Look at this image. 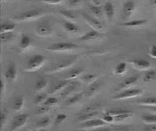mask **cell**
Listing matches in <instances>:
<instances>
[{"instance_id":"f907efd6","label":"cell","mask_w":156,"mask_h":131,"mask_svg":"<svg viewBox=\"0 0 156 131\" xmlns=\"http://www.w3.org/2000/svg\"><path fill=\"white\" fill-rule=\"evenodd\" d=\"M46 4H49V5H56V4H60L61 3V1H55V2H53V1H48V2H45Z\"/></svg>"},{"instance_id":"44dd1931","label":"cell","mask_w":156,"mask_h":131,"mask_svg":"<svg viewBox=\"0 0 156 131\" xmlns=\"http://www.w3.org/2000/svg\"><path fill=\"white\" fill-rule=\"evenodd\" d=\"M99 36H100V33H99L98 31H96V30H91L88 33H85L80 40L82 41H92V40H94V39L98 38Z\"/></svg>"},{"instance_id":"9a60e30c","label":"cell","mask_w":156,"mask_h":131,"mask_svg":"<svg viewBox=\"0 0 156 131\" xmlns=\"http://www.w3.org/2000/svg\"><path fill=\"white\" fill-rule=\"evenodd\" d=\"M69 80H60L58 82L55 83V84L50 88V90L49 91V93H56L57 91H62L64 88L67 87V84H69Z\"/></svg>"},{"instance_id":"74e56055","label":"cell","mask_w":156,"mask_h":131,"mask_svg":"<svg viewBox=\"0 0 156 131\" xmlns=\"http://www.w3.org/2000/svg\"><path fill=\"white\" fill-rule=\"evenodd\" d=\"M13 33H1L0 35V40L2 42H7V41H11L12 38H13Z\"/></svg>"},{"instance_id":"db71d44e","label":"cell","mask_w":156,"mask_h":131,"mask_svg":"<svg viewBox=\"0 0 156 131\" xmlns=\"http://www.w3.org/2000/svg\"><path fill=\"white\" fill-rule=\"evenodd\" d=\"M150 3H151L152 5H156V1H151Z\"/></svg>"},{"instance_id":"f5cc1de1","label":"cell","mask_w":156,"mask_h":131,"mask_svg":"<svg viewBox=\"0 0 156 131\" xmlns=\"http://www.w3.org/2000/svg\"><path fill=\"white\" fill-rule=\"evenodd\" d=\"M94 131H111L110 129H96V130H94Z\"/></svg>"},{"instance_id":"ee69618b","label":"cell","mask_w":156,"mask_h":131,"mask_svg":"<svg viewBox=\"0 0 156 131\" xmlns=\"http://www.w3.org/2000/svg\"><path fill=\"white\" fill-rule=\"evenodd\" d=\"M50 110V107H45V106H40L36 109V114H46Z\"/></svg>"},{"instance_id":"52a82bcc","label":"cell","mask_w":156,"mask_h":131,"mask_svg":"<svg viewBox=\"0 0 156 131\" xmlns=\"http://www.w3.org/2000/svg\"><path fill=\"white\" fill-rule=\"evenodd\" d=\"M36 32L41 37H47L52 33V27L48 22H42L37 26Z\"/></svg>"},{"instance_id":"f6af8a7d","label":"cell","mask_w":156,"mask_h":131,"mask_svg":"<svg viewBox=\"0 0 156 131\" xmlns=\"http://www.w3.org/2000/svg\"><path fill=\"white\" fill-rule=\"evenodd\" d=\"M148 54L152 58H156V45H153L151 47Z\"/></svg>"},{"instance_id":"7c38bea8","label":"cell","mask_w":156,"mask_h":131,"mask_svg":"<svg viewBox=\"0 0 156 131\" xmlns=\"http://www.w3.org/2000/svg\"><path fill=\"white\" fill-rule=\"evenodd\" d=\"M103 11H104V13L108 19V21H111L114 18V14H115V8H114L113 3L106 2L103 6Z\"/></svg>"},{"instance_id":"ffe728a7","label":"cell","mask_w":156,"mask_h":131,"mask_svg":"<svg viewBox=\"0 0 156 131\" xmlns=\"http://www.w3.org/2000/svg\"><path fill=\"white\" fill-rule=\"evenodd\" d=\"M31 42H32L31 38L29 36H27V34L23 33L20 37V48L21 49H27L30 47Z\"/></svg>"},{"instance_id":"6da1fadb","label":"cell","mask_w":156,"mask_h":131,"mask_svg":"<svg viewBox=\"0 0 156 131\" xmlns=\"http://www.w3.org/2000/svg\"><path fill=\"white\" fill-rule=\"evenodd\" d=\"M45 62V58L42 55H34L27 61L26 71L29 72H33L37 71Z\"/></svg>"},{"instance_id":"11a10c76","label":"cell","mask_w":156,"mask_h":131,"mask_svg":"<svg viewBox=\"0 0 156 131\" xmlns=\"http://www.w3.org/2000/svg\"><path fill=\"white\" fill-rule=\"evenodd\" d=\"M29 131H45L44 129H34V130H29Z\"/></svg>"},{"instance_id":"836d02e7","label":"cell","mask_w":156,"mask_h":131,"mask_svg":"<svg viewBox=\"0 0 156 131\" xmlns=\"http://www.w3.org/2000/svg\"><path fill=\"white\" fill-rule=\"evenodd\" d=\"M49 122H50V118L48 116H44L36 122V126L39 128H44V127H47Z\"/></svg>"},{"instance_id":"f546056e","label":"cell","mask_w":156,"mask_h":131,"mask_svg":"<svg viewBox=\"0 0 156 131\" xmlns=\"http://www.w3.org/2000/svg\"><path fill=\"white\" fill-rule=\"evenodd\" d=\"M47 84H48V80L45 79V78H41L39 81L36 82L35 85H34V90L36 91H39L43 90L47 86Z\"/></svg>"},{"instance_id":"4316f807","label":"cell","mask_w":156,"mask_h":131,"mask_svg":"<svg viewBox=\"0 0 156 131\" xmlns=\"http://www.w3.org/2000/svg\"><path fill=\"white\" fill-rule=\"evenodd\" d=\"M58 102H59V98H56V97H48L47 99L42 103V106L51 107L55 106V105H57Z\"/></svg>"},{"instance_id":"7bdbcfd3","label":"cell","mask_w":156,"mask_h":131,"mask_svg":"<svg viewBox=\"0 0 156 131\" xmlns=\"http://www.w3.org/2000/svg\"><path fill=\"white\" fill-rule=\"evenodd\" d=\"M103 122H105L106 123H113L115 122V118L112 116V115H108V114H105V115H103L102 116V119H101Z\"/></svg>"},{"instance_id":"b9f144b4","label":"cell","mask_w":156,"mask_h":131,"mask_svg":"<svg viewBox=\"0 0 156 131\" xmlns=\"http://www.w3.org/2000/svg\"><path fill=\"white\" fill-rule=\"evenodd\" d=\"M131 116H132V112L131 113H128V114H124V115L115 116L114 118H115V122H122V121H124V120L130 118Z\"/></svg>"},{"instance_id":"7402d4cb","label":"cell","mask_w":156,"mask_h":131,"mask_svg":"<svg viewBox=\"0 0 156 131\" xmlns=\"http://www.w3.org/2000/svg\"><path fill=\"white\" fill-rule=\"evenodd\" d=\"M24 103H25V97L24 96H20L14 99L13 103H12V108L14 111L16 112H19L20 111L23 107H24Z\"/></svg>"},{"instance_id":"603a6c76","label":"cell","mask_w":156,"mask_h":131,"mask_svg":"<svg viewBox=\"0 0 156 131\" xmlns=\"http://www.w3.org/2000/svg\"><path fill=\"white\" fill-rule=\"evenodd\" d=\"M77 87H78V83H72L70 85H68L66 89L62 91L60 97H61V98H67L73 91H74L77 89Z\"/></svg>"},{"instance_id":"3957f363","label":"cell","mask_w":156,"mask_h":131,"mask_svg":"<svg viewBox=\"0 0 156 131\" xmlns=\"http://www.w3.org/2000/svg\"><path fill=\"white\" fill-rule=\"evenodd\" d=\"M78 47H79L78 44L73 43V42H58L49 46L48 49L54 52H62V51L73 50V49H77Z\"/></svg>"},{"instance_id":"484cf974","label":"cell","mask_w":156,"mask_h":131,"mask_svg":"<svg viewBox=\"0 0 156 131\" xmlns=\"http://www.w3.org/2000/svg\"><path fill=\"white\" fill-rule=\"evenodd\" d=\"M89 12H90V13L94 14V17L96 19H99L101 16V13H102V10L101 8V6L92 5H89Z\"/></svg>"},{"instance_id":"1f68e13d","label":"cell","mask_w":156,"mask_h":131,"mask_svg":"<svg viewBox=\"0 0 156 131\" xmlns=\"http://www.w3.org/2000/svg\"><path fill=\"white\" fill-rule=\"evenodd\" d=\"M100 88V84L98 82H94L93 84H91L88 87V89L87 90V96H91L93 95L94 92H96L98 89Z\"/></svg>"},{"instance_id":"d590c367","label":"cell","mask_w":156,"mask_h":131,"mask_svg":"<svg viewBox=\"0 0 156 131\" xmlns=\"http://www.w3.org/2000/svg\"><path fill=\"white\" fill-rule=\"evenodd\" d=\"M128 113H131V112L128 111V110H124V109H115V110H110V111H108L107 112V114L112 115L113 117H115V116H118V115H124V114H128Z\"/></svg>"},{"instance_id":"d6a6232c","label":"cell","mask_w":156,"mask_h":131,"mask_svg":"<svg viewBox=\"0 0 156 131\" xmlns=\"http://www.w3.org/2000/svg\"><path fill=\"white\" fill-rule=\"evenodd\" d=\"M60 14L62 15L63 17H65L66 19V20H68V19H71V20H74V19H77V16L73 13L72 12H70V11H66V10H61L60 12Z\"/></svg>"},{"instance_id":"e575fe53","label":"cell","mask_w":156,"mask_h":131,"mask_svg":"<svg viewBox=\"0 0 156 131\" xmlns=\"http://www.w3.org/2000/svg\"><path fill=\"white\" fill-rule=\"evenodd\" d=\"M83 97V93H78L76 95H74L73 97H71L70 98L67 99L66 101V104L67 105H73V104H75L77 102H79Z\"/></svg>"},{"instance_id":"4fadbf2b","label":"cell","mask_w":156,"mask_h":131,"mask_svg":"<svg viewBox=\"0 0 156 131\" xmlns=\"http://www.w3.org/2000/svg\"><path fill=\"white\" fill-rule=\"evenodd\" d=\"M75 59H69V60H66V61H63L61 63H58V64H56V66L50 71H64L67 68H69L70 66L72 65L74 63Z\"/></svg>"},{"instance_id":"8fae6325","label":"cell","mask_w":156,"mask_h":131,"mask_svg":"<svg viewBox=\"0 0 156 131\" xmlns=\"http://www.w3.org/2000/svg\"><path fill=\"white\" fill-rule=\"evenodd\" d=\"M132 64L135 66L137 69H139L140 71H148L151 64L147 60H144V59H135L132 60Z\"/></svg>"},{"instance_id":"8d00e7d4","label":"cell","mask_w":156,"mask_h":131,"mask_svg":"<svg viewBox=\"0 0 156 131\" xmlns=\"http://www.w3.org/2000/svg\"><path fill=\"white\" fill-rule=\"evenodd\" d=\"M126 69H127V64L125 63H119L116 67H115V72L119 75H122L125 71H126Z\"/></svg>"},{"instance_id":"ab89813d","label":"cell","mask_w":156,"mask_h":131,"mask_svg":"<svg viewBox=\"0 0 156 131\" xmlns=\"http://www.w3.org/2000/svg\"><path fill=\"white\" fill-rule=\"evenodd\" d=\"M7 116H8V113H7L6 110H4V111L1 112V114H0V125H1L2 128H3L4 124L5 123L6 120H7Z\"/></svg>"},{"instance_id":"30bf717a","label":"cell","mask_w":156,"mask_h":131,"mask_svg":"<svg viewBox=\"0 0 156 131\" xmlns=\"http://www.w3.org/2000/svg\"><path fill=\"white\" fill-rule=\"evenodd\" d=\"M106 122H103L101 119H92L89 121H87L85 122L81 123V128L83 129H87V128H96L100 126H103L105 125Z\"/></svg>"},{"instance_id":"d4e9b609","label":"cell","mask_w":156,"mask_h":131,"mask_svg":"<svg viewBox=\"0 0 156 131\" xmlns=\"http://www.w3.org/2000/svg\"><path fill=\"white\" fill-rule=\"evenodd\" d=\"M143 122L147 124H156V115H152V114H145L141 116Z\"/></svg>"},{"instance_id":"816d5d0a","label":"cell","mask_w":156,"mask_h":131,"mask_svg":"<svg viewBox=\"0 0 156 131\" xmlns=\"http://www.w3.org/2000/svg\"><path fill=\"white\" fill-rule=\"evenodd\" d=\"M147 108H148L149 110H151V111H153V112H154L156 113V107H147Z\"/></svg>"},{"instance_id":"83f0119b","label":"cell","mask_w":156,"mask_h":131,"mask_svg":"<svg viewBox=\"0 0 156 131\" xmlns=\"http://www.w3.org/2000/svg\"><path fill=\"white\" fill-rule=\"evenodd\" d=\"M97 78V75L96 74H87V75H84L82 76V80L86 84H93V83L96 82Z\"/></svg>"},{"instance_id":"8992f818","label":"cell","mask_w":156,"mask_h":131,"mask_svg":"<svg viewBox=\"0 0 156 131\" xmlns=\"http://www.w3.org/2000/svg\"><path fill=\"white\" fill-rule=\"evenodd\" d=\"M28 117H29V115H27V114H21V115H18L14 116L12 119V124H11L10 130L13 131L17 129H19V128H20V127H22L27 122Z\"/></svg>"},{"instance_id":"7dc6e473","label":"cell","mask_w":156,"mask_h":131,"mask_svg":"<svg viewBox=\"0 0 156 131\" xmlns=\"http://www.w3.org/2000/svg\"><path fill=\"white\" fill-rule=\"evenodd\" d=\"M68 4H69V5H70V6H73V7H75L76 5H80V1H75V0L73 1V0H72V1H69V2H68Z\"/></svg>"},{"instance_id":"4dcf8cb0","label":"cell","mask_w":156,"mask_h":131,"mask_svg":"<svg viewBox=\"0 0 156 131\" xmlns=\"http://www.w3.org/2000/svg\"><path fill=\"white\" fill-rule=\"evenodd\" d=\"M156 77V71L154 70H148L147 71L145 74L144 77V81L145 82H151L152 80H154Z\"/></svg>"},{"instance_id":"ba28073f","label":"cell","mask_w":156,"mask_h":131,"mask_svg":"<svg viewBox=\"0 0 156 131\" xmlns=\"http://www.w3.org/2000/svg\"><path fill=\"white\" fill-rule=\"evenodd\" d=\"M135 10V4L133 1H126L123 3V15L124 19H128L132 16L133 12Z\"/></svg>"},{"instance_id":"277c9868","label":"cell","mask_w":156,"mask_h":131,"mask_svg":"<svg viewBox=\"0 0 156 131\" xmlns=\"http://www.w3.org/2000/svg\"><path fill=\"white\" fill-rule=\"evenodd\" d=\"M143 93V91L141 89H135V88H130V89H126L123 91L121 92H119L118 94H116L115 96L113 97L114 99H126V98H135V97H139Z\"/></svg>"},{"instance_id":"cb8c5ba5","label":"cell","mask_w":156,"mask_h":131,"mask_svg":"<svg viewBox=\"0 0 156 131\" xmlns=\"http://www.w3.org/2000/svg\"><path fill=\"white\" fill-rule=\"evenodd\" d=\"M16 25L14 23H11V22H5L2 23L1 26H0V30H1V33H11L14 30Z\"/></svg>"},{"instance_id":"60d3db41","label":"cell","mask_w":156,"mask_h":131,"mask_svg":"<svg viewBox=\"0 0 156 131\" xmlns=\"http://www.w3.org/2000/svg\"><path fill=\"white\" fill-rule=\"evenodd\" d=\"M67 115H65V114H59V115H57L56 119H55V125H59L61 123L63 122L65 120L67 119Z\"/></svg>"},{"instance_id":"f35d334b","label":"cell","mask_w":156,"mask_h":131,"mask_svg":"<svg viewBox=\"0 0 156 131\" xmlns=\"http://www.w3.org/2000/svg\"><path fill=\"white\" fill-rule=\"evenodd\" d=\"M47 94L46 93H40L38 95L35 96L34 98V103L35 104H40V103H43L46 99H47Z\"/></svg>"},{"instance_id":"5b68a950","label":"cell","mask_w":156,"mask_h":131,"mask_svg":"<svg viewBox=\"0 0 156 131\" xmlns=\"http://www.w3.org/2000/svg\"><path fill=\"white\" fill-rule=\"evenodd\" d=\"M83 18L85 19V20L91 26H93L94 28H95L96 31L98 30H104L105 26H104V24L99 19H96L94 16H91L90 14L87 13V12H83L82 13Z\"/></svg>"},{"instance_id":"f1b7e54d","label":"cell","mask_w":156,"mask_h":131,"mask_svg":"<svg viewBox=\"0 0 156 131\" xmlns=\"http://www.w3.org/2000/svg\"><path fill=\"white\" fill-rule=\"evenodd\" d=\"M83 71V69L82 68H78V69H74L73 71H71L68 75H67V80L68 79H73V78H78L81 72Z\"/></svg>"},{"instance_id":"c3c4849f","label":"cell","mask_w":156,"mask_h":131,"mask_svg":"<svg viewBox=\"0 0 156 131\" xmlns=\"http://www.w3.org/2000/svg\"><path fill=\"white\" fill-rule=\"evenodd\" d=\"M4 88H5V84H4V81L1 79V80H0V92H1V96L3 95V92H4Z\"/></svg>"},{"instance_id":"9c48e42d","label":"cell","mask_w":156,"mask_h":131,"mask_svg":"<svg viewBox=\"0 0 156 131\" xmlns=\"http://www.w3.org/2000/svg\"><path fill=\"white\" fill-rule=\"evenodd\" d=\"M17 68L14 64H11L7 67L5 72V78L8 81H15L17 78Z\"/></svg>"},{"instance_id":"5bb4252c","label":"cell","mask_w":156,"mask_h":131,"mask_svg":"<svg viewBox=\"0 0 156 131\" xmlns=\"http://www.w3.org/2000/svg\"><path fill=\"white\" fill-rule=\"evenodd\" d=\"M147 23V19H134V20H130V21H125L122 24H120V26H124V27H138V26H142Z\"/></svg>"},{"instance_id":"9f6ffc18","label":"cell","mask_w":156,"mask_h":131,"mask_svg":"<svg viewBox=\"0 0 156 131\" xmlns=\"http://www.w3.org/2000/svg\"><path fill=\"white\" fill-rule=\"evenodd\" d=\"M80 131H85V130H80Z\"/></svg>"},{"instance_id":"d6986e66","label":"cell","mask_w":156,"mask_h":131,"mask_svg":"<svg viewBox=\"0 0 156 131\" xmlns=\"http://www.w3.org/2000/svg\"><path fill=\"white\" fill-rule=\"evenodd\" d=\"M62 25H63L64 28L66 29L67 32H69V33H77L78 30H79L77 25H75L73 22H70V21H68L66 19L62 21Z\"/></svg>"},{"instance_id":"bcb514c9","label":"cell","mask_w":156,"mask_h":131,"mask_svg":"<svg viewBox=\"0 0 156 131\" xmlns=\"http://www.w3.org/2000/svg\"><path fill=\"white\" fill-rule=\"evenodd\" d=\"M145 131H156V124H149L144 128Z\"/></svg>"},{"instance_id":"681fc988","label":"cell","mask_w":156,"mask_h":131,"mask_svg":"<svg viewBox=\"0 0 156 131\" xmlns=\"http://www.w3.org/2000/svg\"><path fill=\"white\" fill-rule=\"evenodd\" d=\"M89 5L100 6V5H101V2H100V1H91L90 3H89Z\"/></svg>"},{"instance_id":"e0dca14e","label":"cell","mask_w":156,"mask_h":131,"mask_svg":"<svg viewBox=\"0 0 156 131\" xmlns=\"http://www.w3.org/2000/svg\"><path fill=\"white\" fill-rule=\"evenodd\" d=\"M138 80H139V76H132L130 78L124 80V81L119 85V88H120V89H125V90H126V89H130V87L132 86V85H134L136 83L138 82Z\"/></svg>"},{"instance_id":"7a4b0ae2","label":"cell","mask_w":156,"mask_h":131,"mask_svg":"<svg viewBox=\"0 0 156 131\" xmlns=\"http://www.w3.org/2000/svg\"><path fill=\"white\" fill-rule=\"evenodd\" d=\"M43 14H44V12L41 9H34V10L22 12V13L19 14L18 16L14 17L13 19L15 20H19V21H29V20L43 16Z\"/></svg>"},{"instance_id":"ac0fdd59","label":"cell","mask_w":156,"mask_h":131,"mask_svg":"<svg viewBox=\"0 0 156 131\" xmlns=\"http://www.w3.org/2000/svg\"><path fill=\"white\" fill-rule=\"evenodd\" d=\"M138 104H140V105H143L145 107H156V97H146L144 98H141V99H139L138 101Z\"/></svg>"},{"instance_id":"2e32d148","label":"cell","mask_w":156,"mask_h":131,"mask_svg":"<svg viewBox=\"0 0 156 131\" xmlns=\"http://www.w3.org/2000/svg\"><path fill=\"white\" fill-rule=\"evenodd\" d=\"M98 115L97 112L95 111H91V112H84L82 115H80L77 118V122H85L87 121H89L92 119H94V117Z\"/></svg>"}]
</instances>
